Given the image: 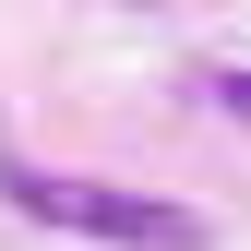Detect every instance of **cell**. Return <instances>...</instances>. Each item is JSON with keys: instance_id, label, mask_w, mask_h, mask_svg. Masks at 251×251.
Masks as SVG:
<instances>
[{"instance_id": "obj_1", "label": "cell", "mask_w": 251, "mask_h": 251, "mask_svg": "<svg viewBox=\"0 0 251 251\" xmlns=\"http://www.w3.org/2000/svg\"><path fill=\"white\" fill-rule=\"evenodd\" d=\"M0 192H12L36 227H72V239H108V251H203L215 227L192 203H155V192H108V179H60V168H24L0 155Z\"/></svg>"}, {"instance_id": "obj_2", "label": "cell", "mask_w": 251, "mask_h": 251, "mask_svg": "<svg viewBox=\"0 0 251 251\" xmlns=\"http://www.w3.org/2000/svg\"><path fill=\"white\" fill-rule=\"evenodd\" d=\"M215 96H227V108H251V72H215Z\"/></svg>"}]
</instances>
